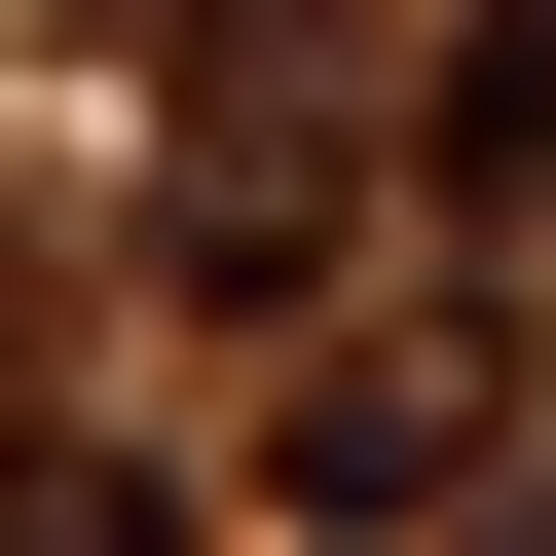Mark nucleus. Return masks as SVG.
Segmentation results:
<instances>
[{
  "label": "nucleus",
  "instance_id": "7ed1b4c3",
  "mask_svg": "<svg viewBox=\"0 0 556 556\" xmlns=\"http://www.w3.org/2000/svg\"><path fill=\"white\" fill-rule=\"evenodd\" d=\"M408 186H445V223H556V0H445V75H408Z\"/></svg>",
  "mask_w": 556,
  "mask_h": 556
},
{
  "label": "nucleus",
  "instance_id": "423d86ee",
  "mask_svg": "<svg viewBox=\"0 0 556 556\" xmlns=\"http://www.w3.org/2000/svg\"><path fill=\"white\" fill-rule=\"evenodd\" d=\"M482 556H556V482H519V519H482Z\"/></svg>",
  "mask_w": 556,
  "mask_h": 556
},
{
  "label": "nucleus",
  "instance_id": "20e7f679",
  "mask_svg": "<svg viewBox=\"0 0 556 556\" xmlns=\"http://www.w3.org/2000/svg\"><path fill=\"white\" fill-rule=\"evenodd\" d=\"M38 408H75V298H38V260H0V482H38Z\"/></svg>",
  "mask_w": 556,
  "mask_h": 556
},
{
  "label": "nucleus",
  "instance_id": "f257e3e1",
  "mask_svg": "<svg viewBox=\"0 0 556 556\" xmlns=\"http://www.w3.org/2000/svg\"><path fill=\"white\" fill-rule=\"evenodd\" d=\"M408 149V0H186V75H149V260L223 334H334V223Z\"/></svg>",
  "mask_w": 556,
  "mask_h": 556
},
{
  "label": "nucleus",
  "instance_id": "f03ea898",
  "mask_svg": "<svg viewBox=\"0 0 556 556\" xmlns=\"http://www.w3.org/2000/svg\"><path fill=\"white\" fill-rule=\"evenodd\" d=\"M482 408H519V334H482V298L334 334V371H298V519H408V482H482Z\"/></svg>",
  "mask_w": 556,
  "mask_h": 556
},
{
  "label": "nucleus",
  "instance_id": "39448f33",
  "mask_svg": "<svg viewBox=\"0 0 556 556\" xmlns=\"http://www.w3.org/2000/svg\"><path fill=\"white\" fill-rule=\"evenodd\" d=\"M0 556H186V519H149V482H0Z\"/></svg>",
  "mask_w": 556,
  "mask_h": 556
}]
</instances>
